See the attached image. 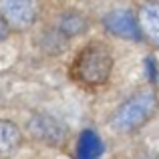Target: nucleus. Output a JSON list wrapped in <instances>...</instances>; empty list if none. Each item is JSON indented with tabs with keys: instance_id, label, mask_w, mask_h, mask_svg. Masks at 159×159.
Listing matches in <instances>:
<instances>
[{
	"instance_id": "obj_1",
	"label": "nucleus",
	"mask_w": 159,
	"mask_h": 159,
	"mask_svg": "<svg viewBox=\"0 0 159 159\" xmlns=\"http://www.w3.org/2000/svg\"><path fill=\"white\" fill-rule=\"evenodd\" d=\"M111 69H113L111 51L103 43H89L73 61L70 73H73V79L81 85L99 87L109 81Z\"/></svg>"
},
{
	"instance_id": "obj_2",
	"label": "nucleus",
	"mask_w": 159,
	"mask_h": 159,
	"mask_svg": "<svg viewBox=\"0 0 159 159\" xmlns=\"http://www.w3.org/2000/svg\"><path fill=\"white\" fill-rule=\"evenodd\" d=\"M157 107V99L151 91H141V93L133 95L131 99L123 103L113 115V127L117 131H133V129L141 127L149 117L153 115Z\"/></svg>"
},
{
	"instance_id": "obj_3",
	"label": "nucleus",
	"mask_w": 159,
	"mask_h": 159,
	"mask_svg": "<svg viewBox=\"0 0 159 159\" xmlns=\"http://www.w3.org/2000/svg\"><path fill=\"white\" fill-rule=\"evenodd\" d=\"M36 16V0H0V18L10 28L30 26Z\"/></svg>"
},
{
	"instance_id": "obj_4",
	"label": "nucleus",
	"mask_w": 159,
	"mask_h": 159,
	"mask_svg": "<svg viewBox=\"0 0 159 159\" xmlns=\"http://www.w3.org/2000/svg\"><path fill=\"white\" fill-rule=\"evenodd\" d=\"M28 129H30L32 137L47 145H62L66 139V127L62 121H58L57 117L47 115V113H40V115H34L28 123Z\"/></svg>"
},
{
	"instance_id": "obj_5",
	"label": "nucleus",
	"mask_w": 159,
	"mask_h": 159,
	"mask_svg": "<svg viewBox=\"0 0 159 159\" xmlns=\"http://www.w3.org/2000/svg\"><path fill=\"white\" fill-rule=\"evenodd\" d=\"M105 26L119 39H129V40H139L141 32L137 26V20L133 18L131 12L125 10H117L105 18Z\"/></svg>"
},
{
	"instance_id": "obj_6",
	"label": "nucleus",
	"mask_w": 159,
	"mask_h": 159,
	"mask_svg": "<svg viewBox=\"0 0 159 159\" xmlns=\"http://www.w3.org/2000/svg\"><path fill=\"white\" fill-rule=\"evenodd\" d=\"M137 26H139V32H143L153 44L159 47V4L149 2L141 8Z\"/></svg>"
},
{
	"instance_id": "obj_7",
	"label": "nucleus",
	"mask_w": 159,
	"mask_h": 159,
	"mask_svg": "<svg viewBox=\"0 0 159 159\" xmlns=\"http://www.w3.org/2000/svg\"><path fill=\"white\" fill-rule=\"evenodd\" d=\"M22 145V133L10 121H0V159H10Z\"/></svg>"
},
{
	"instance_id": "obj_8",
	"label": "nucleus",
	"mask_w": 159,
	"mask_h": 159,
	"mask_svg": "<svg viewBox=\"0 0 159 159\" xmlns=\"http://www.w3.org/2000/svg\"><path fill=\"white\" fill-rule=\"evenodd\" d=\"M103 153L101 137L95 131H83L77 143V159H99Z\"/></svg>"
},
{
	"instance_id": "obj_9",
	"label": "nucleus",
	"mask_w": 159,
	"mask_h": 159,
	"mask_svg": "<svg viewBox=\"0 0 159 159\" xmlns=\"http://www.w3.org/2000/svg\"><path fill=\"white\" fill-rule=\"evenodd\" d=\"M61 28L66 32V34H77V32H81L83 28H85V22H83L81 16L70 14V16H66V18L61 22Z\"/></svg>"
},
{
	"instance_id": "obj_10",
	"label": "nucleus",
	"mask_w": 159,
	"mask_h": 159,
	"mask_svg": "<svg viewBox=\"0 0 159 159\" xmlns=\"http://www.w3.org/2000/svg\"><path fill=\"white\" fill-rule=\"evenodd\" d=\"M6 36H8V26H6V22L0 18V43H2Z\"/></svg>"
}]
</instances>
